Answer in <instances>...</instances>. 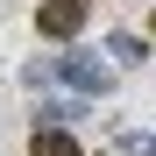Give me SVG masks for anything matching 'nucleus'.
Masks as SVG:
<instances>
[{
  "mask_svg": "<svg viewBox=\"0 0 156 156\" xmlns=\"http://www.w3.org/2000/svg\"><path fill=\"white\" fill-rule=\"evenodd\" d=\"M57 78H64L71 92L99 99V92L114 85V64H107V57H92V50H71V57H57Z\"/></svg>",
  "mask_w": 156,
  "mask_h": 156,
  "instance_id": "1",
  "label": "nucleus"
},
{
  "mask_svg": "<svg viewBox=\"0 0 156 156\" xmlns=\"http://www.w3.org/2000/svg\"><path fill=\"white\" fill-rule=\"evenodd\" d=\"M78 21H85V7H78V0H43L36 29H43V36H78Z\"/></svg>",
  "mask_w": 156,
  "mask_h": 156,
  "instance_id": "2",
  "label": "nucleus"
},
{
  "mask_svg": "<svg viewBox=\"0 0 156 156\" xmlns=\"http://www.w3.org/2000/svg\"><path fill=\"white\" fill-rule=\"evenodd\" d=\"M107 57H121V64H142V57H149V43H142V36H128V29H121V36L107 43Z\"/></svg>",
  "mask_w": 156,
  "mask_h": 156,
  "instance_id": "3",
  "label": "nucleus"
},
{
  "mask_svg": "<svg viewBox=\"0 0 156 156\" xmlns=\"http://www.w3.org/2000/svg\"><path fill=\"white\" fill-rule=\"evenodd\" d=\"M36 156H78V142L64 135V128H43V135H36Z\"/></svg>",
  "mask_w": 156,
  "mask_h": 156,
  "instance_id": "4",
  "label": "nucleus"
},
{
  "mask_svg": "<svg viewBox=\"0 0 156 156\" xmlns=\"http://www.w3.org/2000/svg\"><path fill=\"white\" fill-rule=\"evenodd\" d=\"M78 7H85V0H78Z\"/></svg>",
  "mask_w": 156,
  "mask_h": 156,
  "instance_id": "5",
  "label": "nucleus"
}]
</instances>
